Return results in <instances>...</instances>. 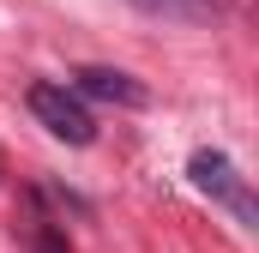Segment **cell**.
I'll return each mask as SVG.
<instances>
[{
	"label": "cell",
	"instance_id": "5b68a950",
	"mask_svg": "<svg viewBox=\"0 0 259 253\" xmlns=\"http://www.w3.org/2000/svg\"><path fill=\"white\" fill-rule=\"evenodd\" d=\"M36 253H66V241L55 235V223H36Z\"/></svg>",
	"mask_w": 259,
	"mask_h": 253
},
{
	"label": "cell",
	"instance_id": "3957f363",
	"mask_svg": "<svg viewBox=\"0 0 259 253\" xmlns=\"http://www.w3.org/2000/svg\"><path fill=\"white\" fill-rule=\"evenodd\" d=\"M72 85H78V97H91V103H121V109H145V103H151V91H145L133 72H115V66H78Z\"/></svg>",
	"mask_w": 259,
	"mask_h": 253
},
{
	"label": "cell",
	"instance_id": "7a4b0ae2",
	"mask_svg": "<svg viewBox=\"0 0 259 253\" xmlns=\"http://www.w3.org/2000/svg\"><path fill=\"white\" fill-rule=\"evenodd\" d=\"M30 115L49 126L55 139H66V145H91L97 139V121H91V109L72 97V91H61V85H30Z\"/></svg>",
	"mask_w": 259,
	"mask_h": 253
},
{
	"label": "cell",
	"instance_id": "6da1fadb",
	"mask_svg": "<svg viewBox=\"0 0 259 253\" xmlns=\"http://www.w3.org/2000/svg\"><path fill=\"white\" fill-rule=\"evenodd\" d=\"M187 175H193V187H205L211 199H223V205H229V211L241 217V229H253V223H259V205H253V193H247V181L235 175V163H229L223 151H193Z\"/></svg>",
	"mask_w": 259,
	"mask_h": 253
},
{
	"label": "cell",
	"instance_id": "277c9868",
	"mask_svg": "<svg viewBox=\"0 0 259 253\" xmlns=\"http://www.w3.org/2000/svg\"><path fill=\"white\" fill-rule=\"evenodd\" d=\"M133 6L151 18H169V24H217L229 12V0H133Z\"/></svg>",
	"mask_w": 259,
	"mask_h": 253
}]
</instances>
